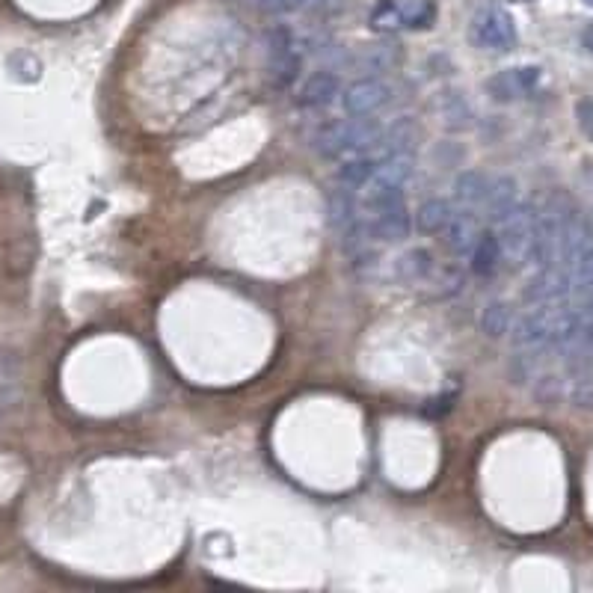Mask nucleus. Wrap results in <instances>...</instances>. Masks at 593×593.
Masks as SVG:
<instances>
[{"label": "nucleus", "instance_id": "obj_1", "mask_svg": "<svg viewBox=\"0 0 593 593\" xmlns=\"http://www.w3.org/2000/svg\"><path fill=\"white\" fill-rule=\"evenodd\" d=\"M383 122L374 116H350L339 122H327L315 134V146L324 158H350L371 152L383 137Z\"/></svg>", "mask_w": 593, "mask_h": 593}, {"label": "nucleus", "instance_id": "obj_2", "mask_svg": "<svg viewBox=\"0 0 593 593\" xmlns=\"http://www.w3.org/2000/svg\"><path fill=\"white\" fill-rule=\"evenodd\" d=\"M534 232H537V208L534 202H516L502 223H496L499 247H502V261L513 270H522L531 264V250H534Z\"/></svg>", "mask_w": 593, "mask_h": 593}, {"label": "nucleus", "instance_id": "obj_3", "mask_svg": "<svg viewBox=\"0 0 593 593\" xmlns=\"http://www.w3.org/2000/svg\"><path fill=\"white\" fill-rule=\"evenodd\" d=\"M362 229L368 241H404L413 232V214L407 208V199H389L377 208L362 211Z\"/></svg>", "mask_w": 593, "mask_h": 593}, {"label": "nucleus", "instance_id": "obj_4", "mask_svg": "<svg viewBox=\"0 0 593 593\" xmlns=\"http://www.w3.org/2000/svg\"><path fill=\"white\" fill-rule=\"evenodd\" d=\"M469 36L484 51H510L516 45V21L505 9H484L475 15Z\"/></svg>", "mask_w": 593, "mask_h": 593}, {"label": "nucleus", "instance_id": "obj_5", "mask_svg": "<svg viewBox=\"0 0 593 593\" xmlns=\"http://www.w3.org/2000/svg\"><path fill=\"white\" fill-rule=\"evenodd\" d=\"M392 101V86L374 75L353 81L341 92V107L347 116H374L377 110H383Z\"/></svg>", "mask_w": 593, "mask_h": 593}, {"label": "nucleus", "instance_id": "obj_6", "mask_svg": "<svg viewBox=\"0 0 593 593\" xmlns=\"http://www.w3.org/2000/svg\"><path fill=\"white\" fill-rule=\"evenodd\" d=\"M294 48H297V45H294L291 30L276 27V30L267 33V54H270L267 69H270L273 86H279V89L294 84V78H297V72H300V54H297Z\"/></svg>", "mask_w": 593, "mask_h": 593}, {"label": "nucleus", "instance_id": "obj_7", "mask_svg": "<svg viewBox=\"0 0 593 593\" xmlns=\"http://www.w3.org/2000/svg\"><path fill=\"white\" fill-rule=\"evenodd\" d=\"M481 229H484V226H481V214H478L475 208H460V211H454V217H451V223L445 226L442 238H445V244H448L451 253L466 258V255L472 253V247H475Z\"/></svg>", "mask_w": 593, "mask_h": 593}, {"label": "nucleus", "instance_id": "obj_8", "mask_svg": "<svg viewBox=\"0 0 593 593\" xmlns=\"http://www.w3.org/2000/svg\"><path fill=\"white\" fill-rule=\"evenodd\" d=\"M516 202H519V184L510 175H499V178H490L487 196H484L478 211L484 214V220L490 226H496L516 208Z\"/></svg>", "mask_w": 593, "mask_h": 593}, {"label": "nucleus", "instance_id": "obj_9", "mask_svg": "<svg viewBox=\"0 0 593 593\" xmlns=\"http://www.w3.org/2000/svg\"><path fill=\"white\" fill-rule=\"evenodd\" d=\"M537 84H540V69L537 66H519V69H505L496 78H490L487 92L496 101H513V98H522V95L534 92Z\"/></svg>", "mask_w": 593, "mask_h": 593}, {"label": "nucleus", "instance_id": "obj_10", "mask_svg": "<svg viewBox=\"0 0 593 593\" xmlns=\"http://www.w3.org/2000/svg\"><path fill=\"white\" fill-rule=\"evenodd\" d=\"M339 95V75L330 72V69H321V72H312V75L306 78V84L300 86L297 104L306 107V110H324V107H330Z\"/></svg>", "mask_w": 593, "mask_h": 593}, {"label": "nucleus", "instance_id": "obj_11", "mask_svg": "<svg viewBox=\"0 0 593 593\" xmlns=\"http://www.w3.org/2000/svg\"><path fill=\"white\" fill-rule=\"evenodd\" d=\"M466 258H469V267H472L475 276H484V279L493 276V273L502 267V247H499L496 229H481V235H478L472 253L466 255Z\"/></svg>", "mask_w": 593, "mask_h": 593}, {"label": "nucleus", "instance_id": "obj_12", "mask_svg": "<svg viewBox=\"0 0 593 593\" xmlns=\"http://www.w3.org/2000/svg\"><path fill=\"white\" fill-rule=\"evenodd\" d=\"M359 220H362V208H359L356 190H350V187L333 190V193H330V223H333V229H336L339 235H344V232H350Z\"/></svg>", "mask_w": 593, "mask_h": 593}, {"label": "nucleus", "instance_id": "obj_13", "mask_svg": "<svg viewBox=\"0 0 593 593\" xmlns=\"http://www.w3.org/2000/svg\"><path fill=\"white\" fill-rule=\"evenodd\" d=\"M451 217H454L451 202H445V199H427V202L419 205V214H416L413 226L422 235H442L445 226L451 223Z\"/></svg>", "mask_w": 593, "mask_h": 593}, {"label": "nucleus", "instance_id": "obj_14", "mask_svg": "<svg viewBox=\"0 0 593 593\" xmlns=\"http://www.w3.org/2000/svg\"><path fill=\"white\" fill-rule=\"evenodd\" d=\"M487 187H490V178L478 170H466L457 181H454V199L460 208H481L484 196H487Z\"/></svg>", "mask_w": 593, "mask_h": 593}, {"label": "nucleus", "instance_id": "obj_15", "mask_svg": "<svg viewBox=\"0 0 593 593\" xmlns=\"http://www.w3.org/2000/svg\"><path fill=\"white\" fill-rule=\"evenodd\" d=\"M377 158L371 155V152H365V155H350V158H344L341 161L339 172H336V178H339L341 187H350V190H359L374 170H377Z\"/></svg>", "mask_w": 593, "mask_h": 593}, {"label": "nucleus", "instance_id": "obj_16", "mask_svg": "<svg viewBox=\"0 0 593 593\" xmlns=\"http://www.w3.org/2000/svg\"><path fill=\"white\" fill-rule=\"evenodd\" d=\"M398 63V48L392 45H374V48H362L356 57V69L365 75H380L386 69H392Z\"/></svg>", "mask_w": 593, "mask_h": 593}, {"label": "nucleus", "instance_id": "obj_17", "mask_svg": "<svg viewBox=\"0 0 593 593\" xmlns=\"http://www.w3.org/2000/svg\"><path fill=\"white\" fill-rule=\"evenodd\" d=\"M430 270H433V255L427 253V250H410V253H404L398 261H395V273L404 279V282H422L430 276Z\"/></svg>", "mask_w": 593, "mask_h": 593}, {"label": "nucleus", "instance_id": "obj_18", "mask_svg": "<svg viewBox=\"0 0 593 593\" xmlns=\"http://www.w3.org/2000/svg\"><path fill=\"white\" fill-rule=\"evenodd\" d=\"M368 27L377 33H395L404 27V15H401V0H380L371 15H368Z\"/></svg>", "mask_w": 593, "mask_h": 593}, {"label": "nucleus", "instance_id": "obj_19", "mask_svg": "<svg viewBox=\"0 0 593 593\" xmlns=\"http://www.w3.org/2000/svg\"><path fill=\"white\" fill-rule=\"evenodd\" d=\"M401 15H404V27L410 30H424L433 24L436 18V6L430 0H401Z\"/></svg>", "mask_w": 593, "mask_h": 593}, {"label": "nucleus", "instance_id": "obj_20", "mask_svg": "<svg viewBox=\"0 0 593 593\" xmlns=\"http://www.w3.org/2000/svg\"><path fill=\"white\" fill-rule=\"evenodd\" d=\"M481 327H484V333H487V336H493V339H499V336L510 333V309H508V303H490V306L484 309Z\"/></svg>", "mask_w": 593, "mask_h": 593}, {"label": "nucleus", "instance_id": "obj_21", "mask_svg": "<svg viewBox=\"0 0 593 593\" xmlns=\"http://www.w3.org/2000/svg\"><path fill=\"white\" fill-rule=\"evenodd\" d=\"M253 3L267 15H291V12H300L309 0H253Z\"/></svg>", "mask_w": 593, "mask_h": 593}, {"label": "nucleus", "instance_id": "obj_22", "mask_svg": "<svg viewBox=\"0 0 593 593\" xmlns=\"http://www.w3.org/2000/svg\"><path fill=\"white\" fill-rule=\"evenodd\" d=\"M576 113H579L582 131L593 140V101H579V104H576Z\"/></svg>", "mask_w": 593, "mask_h": 593}, {"label": "nucleus", "instance_id": "obj_23", "mask_svg": "<svg viewBox=\"0 0 593 593\" xmlns=\"http://www.w3.org/2000/svg\"><path fill=\"white\" fill-rule=\"evenodd\" d=\"M582 45H585V48L593 54V24L585 30V33H582Z\"/></svg>", "mask_w": 593, "mask_h": 593}, {"label": "nucleus", "instance_id": "obj_24", "mask_svg": "<svg viewBox=\"0 0 593 593\" xmlns=\"http://www.w3.org/2000/svg\"><path fill=\"white\" fill-rule=\"evenodd\" d=\"M585 3H588V6H593V0H585Z\"/></svg>", "mask_w": 593, "mask_h": 593}]
</instances>
